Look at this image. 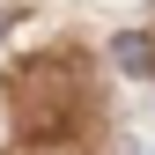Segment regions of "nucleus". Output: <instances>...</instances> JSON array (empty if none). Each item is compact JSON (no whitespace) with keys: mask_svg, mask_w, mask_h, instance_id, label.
<instances>
[{"mask_svg":"<svg viewBox=\"0 0 155 155\" xmlns=\"http://www.w3.org/2000/svg\"><path fill=\"white\" fill-rule=\"evenodd\" d=\"M111 59H118L126 74H155V37L148 30H126L118 45H111Z\"/></svg>","mask_w":155,"mask_h":155,"instance_id":"obj_1","label":"nucleus"}]
</instances>
